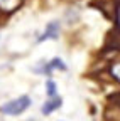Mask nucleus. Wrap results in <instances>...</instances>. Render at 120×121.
Returning <instances> with one entry per match:
<instances>
[{
	"instance_id": "5",
	"label": "nucleus",
	"mask_w": 120,
	"mask_h": 121,
	"mask_svg": "<svg viewBox=\"0 0 120 121\" xmlns=\"http://www.w3.org/2000/svg\"><path fill=\"white\" fill-rule=\"evenodd\" d=\"M53 69H61V71H66V64H64L59 57H54L51 62H48V64H46V71H48V74H51V71H53Z\"/></svg>"
},
{
	"instance_id": "6",
	"label": "nucleus",
	"mask_w": 120,
	"mask_h": 121,
	"mask_svg": "<svg viewBox=\"0 0 120 121\" xmlns=\"http://www.w3.org/2000/svg\"><path fill=\"white\" fill-rule=\"evenodd\" d=\"M46 91H48V96L49 98H56V82L54 81H46Z\"/></svg>"
},
{
	"instance_id": "1",
	"label": "nucleus",
	"mask_w": 120,
	"mask_h": 121,
	"mask_svg": "<svg viewBox=\"0 0 120 121\" xmlns=\"http://www.w3.org/2000/svg\"><path fill=\"white\" fill-rule=\"evenodd\" d=\"M29 106H31V98H29V96H20V98H17V99H12V101L5 103L2 108H0V113L15 116V114L24 113Z\"/></svg>"
},
{
	"instance_id": "4",
	"label": "nucleus",
	"mask_w": 120,
	"mask_h": 121,
	"mask_svg": "<svg viewBox=\"0 0 120 121\" xmlns=\"http://www.w3.org/2000/svg\"><path fill=\"white\" fill-rule=\"evenodd\" d=\"M20 2H22V0H0V10L12 12V10H15L20 5Z\"/></svg>"
},
{
	"instance_id": "2",
	"label": "nucleus",
	"mask_w": 120,
	"mask_h": 121,
	"mask_svg": "<svg viewBox=\"0 0 120 121\" xmlns=\"http://www.w3.org/2000/svg\"><path fill=\"white\" fill-rule=\"evenodd\" d=\"M59 30H61V25H59V22H56V20H53V22H49L48 25H46V30H44V34L39 37V42H42V40H46V39H58L59 37Z\"/></svg>"
},
{
	"instance_id": "3",
	"label": "nucleus",
	"mask_w": 120,
	"mask_h": 121,
	"mask_svg": "<svg viewBox=\"0 0 120 121\" xmlns=\"http://www.w3.org/2000/svg\"><path fill=\"white\" fill-rule=\"evenodd\" d=\"M61 104H63V99H61V98H58V96H56V98H51L49 101H46V103L42 104V108H41V113L48 116V114H51L54 109L61 108Z\"/></svg>"
}]
</instances>
